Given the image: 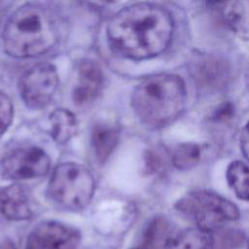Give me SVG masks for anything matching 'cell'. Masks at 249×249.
Returning <instances> with one entry per match:
<instances>
[{
	"label": "cell",
	"mask_w": 249,
	"mask_h": 249,
	"mask_svg": "<svg viewBox=\"0 0 249 249\" xmlns=\"http://www.w3.org/2000/svg\"><path fill=\"white\" fill-rule=\"evenodd\" d=\"M187 90L181 77L157 74L143 79L133 89L131 106L146 125L161 127L173 123L184 111Z\"/></svg>",
	"instance_id": "obj_3"
},
{
	"label": "cell",
	"mask_w": 249,
	"mask_h": 249,
	"mask_svg": "<svg viewBox=\"0 0 249 249\" xmlns=\"http://www.w3.org/2000/svg\"><path fill=\"white\" fill-rule=\"evenodd\" d=\"M104 75L101 67L93 60L85 59L78 65V83L73 89L72 98L78 105L94 100L102 89Z\"/></svg>",
	"instance_id": "obj_9"
},
{
	"label": "cell",
	"mask_w": 249,
	"mask_h": 249,
	"mask_svg": "<svg viewBox=\"0 0 249 249\" xmlns=\"http://www.w3.org/2000/svg\"><path fill=\"white\" fill-rule=\"evenodd\" d=\"M213 246L212 233L196 227L171 234L162 249H212Z\"/></svg>",
	"instance_id": "obj_11"
},
{
	"label": "cell",
	"mask_w": 249,
	"mask_h": 249,
	"mask_svg": "<svg viewBox=\"0 0 249 249\" xmlns=\"http://www.w3.org/2000/svg\"><path fill=\"white\" fill-rule=\"evenodd\" d=\"M81 233L75 228L57 221H44L27 236L25 249H78Z\"/></svg>",
	"instance_id": "obj_8"
},
{
	"label": "cell",
	"mask_w": 249,
	"mask_h": 249,
	"mask_svg": "<svg viewBox=\"0 0 249 249\" xmlns=\"http://www.w3.org/2000/svg\"><path fill=\"white\" fill-rule=\"evenodd\" d=\"M14 115L13 102L10 97L0 90V137L12 124Z\"/></svg>",
	"instance_id": "obj_18"
},
{
	"label": "cell",
	"mask_w": 249,
	"mask_h": 249,
	"mask_svg": "<svg viewBox=\"0 0 249 249\" xmlns=\"http://www.w3.org/2000/svg\"><path fill=\"white\" fill-rule=\"evenodd\" d=\"M175 207L196 228L211 233L239 218V210L235 204L206 190H195L186 194L176 202Z\"/></svg>",
	"instance_id": "obj_4"
},
{
	"label": "cell",
	"mask_w": 249,
	"mask_h": 249,
	"mask_svg": "<svg viewBox=\"0 0 249 249\" xmlns=\"http://www.w3.org/2000/svg\"><path fill=\"white\" fill-rule=\"evenodd\" d=\"M119 128L111 124L98 123L94 124L91 132V145L99 162H104L110 157L118 144Z\"/></svg>",
	"instance_id": "obj_12"
},
{
	"label": "cell",
	"mask_w": 249,
	"mask_h": 249,
	"mask_svg": "<svg viewBox=\"0 0 249 249\" xmlns=\"http://www.w3.org/2000/svg\"><path fill=\"white\" fill-rule=\"evenodd\" d=\"M173 31V18L166 9L140 2L121 9L109 19L106 37L120 55L143 60L163 53L172 40Z\"/></svg>",
	"instance_id": "obj_1"
},
{
	"label": "cell",
	"mask_w": 249,
	"mask_h": 249,
	"mask_svg": "<svg viewBox=\"0 0 249 249\" xmlns=\"http://www.w3.org/2000/svg\"><path fill=\"white\" fill-rule=\"evenodd\" d=\"M221 8L227 25L240 38L249 40V1L225 2Z\"/></svg>",
	"instance_id": "obj_13"
},
{
	"label": "cell",
	"mask_w": 249,
	"mask_h": 249,
	"mask_svg": "<svg viewBox=\"0 0 249 249\" xmlns=\"http://www.w3.org/2000/svg\"><path fill=\"white\" fill-rule=\"evenodd\" d=\"M0 249H18V248L11 239L5 238L0 241Z\"/></svg>",
	"instance_id": "obj_20"
},
{
	"label": "cell",
	"mask_w": 249,
	"mask_h": 249,
	"mask_svg": "<svg viewBox=\"0 0 249 249\" xmlns=\"http://www.w3.org/2000/svg\"><path fill=\"white\" fill-rule=\"evenodd\" d=\"M170 235L168 222L162 217L154 218L144 230L139 249H162Z\"/></svg>",
	"instance_id": "obj_16"
},
{
	"label": "cell",
	"mask_w": 249,
	"mask_h": 249,
	"mask_svg": "<svg viewBox=\"0 0 249 249\" xmlns=\"http://www.w3.org/2000/svg\"><path fill=\"white\" fill-rule=\"evenodd\" d=\"M240 149L243 156L249 161V122L245 124L240 137Z\"/></svg>",
	"instance_id": "obj_19"
},
{
	"label": "cell",
	"mask_w": 249,
	"mask_h": 249,
	"mask_svg": "<svg viewBox=\"0 0 249 249\" xmlns=\"http://www.w3.org/2000/svg\"><path fill=\"white\" fill-rule=\"evenodd\" d=\"M200 149L196 144L185 143L180 145L173 155V164L181 170L193 167L198 160Z\"/></svg>",
	"instance_id": "obj_17"
},
{
	"label": "cell",
	"mask_w": 249,
	"mask_h": 249,
	"mask_svg": "<svg viewBox=\"0 0 249 249\" xmlns=\"http://www.w3.org/2000/svg\"><path fill=\"white\" fill-rule=\"evenodd\" d=\"M226 178L235 196L249 201V166L240 160L231 161L227 167Z\"/></svg>",
	"instance_id": "obj_15"
},
{
	"label": "cell",
	"mask_w": 249,
	"mask_h": 249,
	"mask_svg": "<svg viewBox=\"0 0 249 249\" xmlns=\"http://www.w3.org/2000/svg\"><path fill=\"white\" fill-rule=\"evenodd\" d=\"M50 122L52 136L58 144L66 143L78 130L77 119L75 115L67 109H55L50 115Z\"/></svg>",
	"instance_id": "obj_14"
},
{
	"label": "cell",
	"mask_w": 249,
	"mask_h": 249,
	"mask_svg": "<svg viewBox=\"0 0 249 249\" xmlns=\"http://www.w3.org/2000/svg\"><path fill=\"white\" fill-rule=\"evenodd\" d=\"M2 170L6 177L16 180L45 176L51 166L49 156L38 147L18 149L2 160Z\"/></svg>",
	"instance_id": "obj_7"
},
{
	"label": "cell",
	"mask_w": 249,
	"mask_h": 249,
	"mask_svg": "<svg viewBox=\"0 0 249 249\" xmlns=\"http://www.w3.org/2000/svg\"><path fill=\"white\" fill-rule=\"evenodd\" d=\"M94 189V179L89 169L79 163L65 162L53 171L48 194L59 206L80 210L90 202Z\"/></svg>",
	"instance_id": "obj_5"
},
{
	"label": "cell",
	"mask_w": 249,
	"mask_h": 249,
	"mask_svg": "<svg viewBox=\"0 0 249 249\" xmlns=\"http://www.w3.org/2000/svg\"><path fill=\"white\" fill-rule=\"evenodd\" d=\"M0 213L11 221H23L33 215L26 191L19 184L0 186Z\"/></svg>",
	"instance_id": "obj_10"
},
{
	"label": "cell",
	"mask_w": 249,
	"mask_h": 249,
	"mask_svg": "<svg viewBox=\"0 0 249 249\" xmlns=\"http://www.w3.org/2000/svg\"><path fill=\"white\" fill-rule=\"evenodd\" d=\"M58 87L55 67L48 62L38 63L26 70L19 79L18 90L25 105L42 109L53 99Z\"/></svg>",
	"instance_id": "obj_6"
},
{
	"label": "cell",
	"mask_w": 249,
	"mask_h": 249,
	"mask_svg": "<svg viewBox=\"0 0 249 249\" xmlns=\"http://www.w3.org/2000/svg\"><path fill=\"white\" fill-rule=\"evenodd\" d=\"M138 249H139V248H138Z\"/></svg>",
	"instance_id": "obj_21"
},
{
	"label": "cell",
	"mask_w": 249,
	"mask_h": 249,
	"mask_svg": "<svg viewBox=\"0 0 249 249\" xmlns=\"http://www.w3.org/2000/svg\"><path fill=\"white\" fill-rule=\"evenodd\" d=\"M5 52L17 58L34 57L49 52L58 40V30L50 11L28 3L18 8L3 28Z\"/></svg>",
	"instance_id": "obj_2"
}]
</instances>
